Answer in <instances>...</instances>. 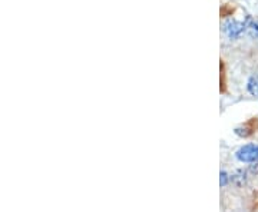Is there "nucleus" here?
Instances as JSON below:
<instances>
[{
    "label": "nucleus",
    "instance_id": "obj_1",
    "mask_svg": "<svg viewBox=\"0 0 258 212\" xmlns=\"http://www.w3.org/2000/svg\"><path fill=\"white\" fill-rule=\"evenodd\" d=\"M237 158L238 161L245 162V164H256L258 162V145L250 143L244 145L237 151Z\"/></svg>",
    "mask_w": 258,
    "mask_h": 212
},
{
    "label": "nucleus",
    "instance_id": "obj_5",
    "mask_svg": "<svg viewBox=\"0 0 258 212\" xmlns=\"http://www.w3.org/2000/svg\"><path fill=\"white\" fill-rule=\"evenodd\" d=\"M219 176H221V178H219V184H221V186H225V185H227V181H228L227 173H225V172H221Z\"/></svg>",
    "mask_w": 258,
    "mask_h": 212
},
{
    "label": "nucleus",
    "instance_id": "obj_4",
    "mask_svg": "<svg viewBox=\"0 0 258 212\" xmlns=\"http://www.w3.org/2000/svg\"><path fill=\"white\" fill-rule=\"evenodd\" d=\"M247 87H248V92L253 96H258V76H251Z\"/></svg>",
    "mask_w": 258,
    "mask_h": 212
},
{
    "label": "nucleus",
    "instance_id": "obj_3",
    "mask_svg": "<svg viewBox=\"0 0 258 212\" xmlns=\"http://www.w3.org/2000/svg\"><path fill=\"white\" fill-rule=\"evenodd\" d=\"M244 23H245V32H247L251 38L258 39V20H254V19H251L250 16H247L245 20H244Z\"/></svg>",
    "mask_w": 258,
    "mask_h": 212
},
{
    "label": "nucleus",
    "instance_id": "obj_2",
    "mask_svg": "<svg viewBox=\"0 0 258 212\" xmlns=\"http://www.w3.org/2000/svg\"><path fill=\"white\" fill-rule=\"evenodd\" d=\"M245 30V23L244 22H237L234 19H228L224 23V32L227 33V36L231 39H237L243 35Z\"/></svg>",
    "mask_w": 258,
    "mask_h": 212
}]
</instances>
